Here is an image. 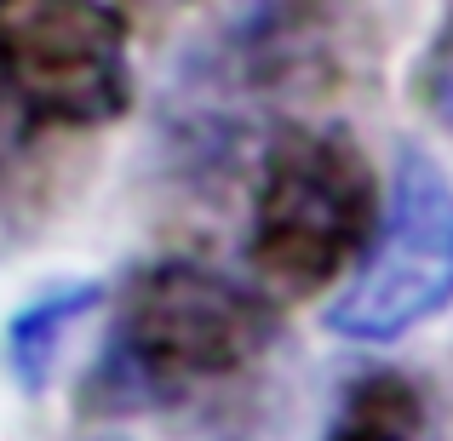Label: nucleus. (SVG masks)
Masks as SVG:
<instances>
[{
    "instance_id": "f03ea898",
    "label": "nucleus",
    "mask_w": 453,
    "mask_h": 441,
    "mask_svg": "<svg viewBox=\"0 0 453 441\" xmlns=\"http://www.w3.org/2000/svg\"><path fill=\"white\" fill-rule=\"evenodd\" d=\"M379 178L344 126L288 121L270 133L247 212V270L265 298H310L362 258Z\"/></svg>"
},
{
    "instance_id": "423d86ee",
    "label": "nucleus",
    "mask_w": 453,
    "mask_h": 441,
    "mask_svg": "<svg viewBox=\"0 0 453 441\" xmlns=\"http://www.w3.org/2000/svg\"><path fill=\"white\" fill-rule=\"evenodd\" d=\"M321 441H442L431 390L402 367H367L333 401Z\"/></svg>"
},
{
    "instance_id": "6e6552de",
    "label": "nucleus",
    "mask_w": 453,
    "mask_h": 441,
    "mask_svg": "<svg viewBox=\"0 0 453 441\" xmlns=\"http://www.w3.org/2000/svg\"><path fill=\"white\" fill-rule=\"evenodd\" d=\"M425 92H431L442 126H453V34H442V46H436V64H431V75H425Z\"/></svg>"
},
{
    "instance_id": "0eeeda50",
    "label": "nucleus",
    "mask_w": 453,
    "mask_h": 441,
    "mask_svg": "<svg viewBox=\"0 0 453 441\" xmlns=\"http://www.w3.org/2000/svg\"><path fill=\"white\" fill-rule=\"evenodd\" d=\"M104 298H110L104 281H58V287L35 293L29 304L6 321V373L18 378L23 396H41V390L52 384L69 332H75Z\"/></svg>"
},
{
    "instance_id": "20e7f679",
    "label": "nucleus",
    "mask_w": 453,
    "mask_h": 441,
    "mask_svg": "<svg viewBox=\"0 0 453 441\" xmlns=\"http://www.w3.org/2000/svg\"><path fill=\"white\" fill-rule=\"evenodd\" d=\"M133 110L115 0H0V178L46 133H104Z\"/></svg>"
},
{
    "instance_id": "7ed1b4c3",
    "label": "nucleus",
    "mask_w": 453,
    "mask_h": 441,
    "mask_svg": "<svg viewBox=\"0 0 453 441\" xmlns=\"http://www.w3.org/2000/svg\"><path fill=\"white\" fill-rule=\"evenodd\" d=\"M367 64L362 0H235L212 41L189 57V126L219 155L258 121L339 92Z\"/></svg>"
},
{
    "instance_id": "39448f33",
    "label": "nucleus",
    "mask_w": 453,
    "mask_h": 441,
    "mask_svg": "<svg viewBox=\"0 0 453 441\" xmlns=\"http://www.w3.org/2000/svg\"><path fill=\"white\" fill-rule=\"evenodd\" d=\"M453 309V172L425 144H402L390 195L356 258L350 287L327 309L344 344H396Z\"/></svg>"
},
{
    "instance_id": "f257e3e1",
    "label": "nucleus",
    "mask_w": 453,
    "mask_h": 441,
    "mask_svg": "<svg viewBox=\"0 0 453 441\" xmlns=\"http://www.w3.org/2000/svg\"><path fill=\"white\" fill-rule=\"evenodd\" d=\"M276 338L270 298L201 258H150L121 281L87 413H166L235 384Z\"/></svg>"
}]
</instances>
